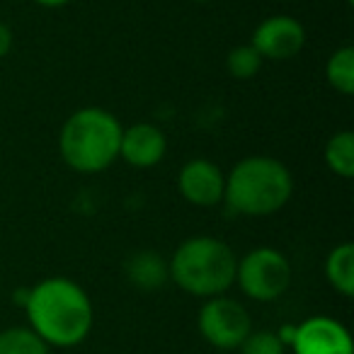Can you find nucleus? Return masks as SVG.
Instances as JSON below:
<instances>
[{
    "instance_id": "f257e3e1",
    "label": "nucleus",
    "mask_w": 354,
    "mask_h": 354,
    "mask_svg": "<svg viewBox=\"0 0 354 354\" xmlns=\"http://www.w3.org/2000/svg\"><path fill=\"white\" fill-rule=\"evenodd\" d=\"M30 330L49 347L71 349L88 339L95 323L93 301L78 281L68 277H46L27 296Z\"/></svg>"
},
{
    "instance_id": "f03ea898",
    "label": "nucleus",
    "mask_w": 354,
    "mask_h": 354,
    "mask_svg": "<svg viewBox=\"0 0 354 354\" xmlns=\"http://www.w3.org/2000/svg\"><path fill=\"white\" fill-rule=\"evenodd\" d=\"M294 177L281 160L270 156H248L226 175L223 202L241 216H272L289 204Z\"/></svg>"
},
{
    "instance_id": "7ed1b4c3",
    "label": "nucleus",
    "mask_w": 354,
    "mask_h": 354,
    "mask_svg": "<svg viewBox=\"0 0 354 354\" xmlns=\"http://www.w3.org/2000/svg\"><path fill=\"white\" fill-rule=\"evenodd\" d=\"M238 257L228 243L214 236L183 241L167 260L170 281L197 299L223 296L236 284Z\"/></svg>"
},
{
    "instance_id": "20e7f679",
    "label": "nucleus",
    "mask_w": 354,
    "mask_h": 354,
    "mask_svg": "<svg viewBox=\"0 0 354 354\" xmlns=\"http://www.w3.org/2000/svg\"><path fill=\"white\" fill-rule=\"evenodd\" d=\"M124 127L112 112L102 107L75 109L59 133L61 160L75 172L95 175L119 158Z\"/></svg>"
},
{
    "instance_id": "39448f33",
    "label": "nucleus",
    "mask_w": 354,
    "mask_h": 354,
    "mask_svg": "<svg viewBox=\"0 0 354 354\" xmlns=\"http://www.w3.org/2000/svg\"><path fill=\"white\" fill-rule=\"evenodd\" d=\"M236 284L248 299L270 304L281 299L291 286V262L274 248H255L238 260Z\"/></svg>"
},
{
    "instance_id": "423d86ee",
    "label": "nucleus",
    "mask_w": 354,
    "mask_h": 354,
    "mask_svg": "<svg viewBox=\"0 0 354 354\" xmlns=\"http://www.w3.org/2000/svg\"><path fill=\"white\" fill-rule=\"evenodd\" d=\"M197 328L204 342H209L214 349L231 352L241 347L243 339L250 335L252 320L241 301L223 294L204 301L197 315Z\"/></svg>"
},
{
    "instance_id": "0eeeda50",
    "label": "nucleus",
    "mask_w": 354,
    "mask_h": 354,
    "mask_svg": "<svg viewBox=\"0 0 354 354\" xmlns=\"http://www.w3.org/2000/svg\"><path fill=\"white\" fill-rule=\"evenodd\" d=\"M250 44L262 61H289L306 46V30L296 17L272 15L255 27Z\"/></svg>"
},
{
    "instance_id": "6e6552de",
    "label": "nucleus",
    "mask_w": 354,
    "mask_h": 354,
    "mask_svg": "<svg viewBox=\"0 0 354 354\" xmlns=\"http://www.w3.org/2000/svg\"><path fill=\"white\" fill-rule=\"evenodd\" d=\"M294 354H354L352 335L339 320L330 315H310L296 323L291 342Z\"/></svg>"
},
{
    "instance_id": "1a4fd4ad",
    "label": "nucleus",
    "mask_w": 354,
    "mask_h": 354,
    "mask_svg": "<svg viewBox=\"0 0 354 354\" xmlns=\"http://www.w3.org/2000/svg\"><path fill=\"white\" fill-rule=\"evenodd\" d=\"M226 175L216 162L207 158H192L183 165L177 175V189L194 207H216L223 202Z\"/></svg>"
},
{
    "instance_id": "9d476101",
    "label": "nucleus",
    "mask_w": 354,
    "mask_h": 354,
    "mask_svg": "<svg viewBox=\"0 0 354 354\" xmlns=\"http://www.w3.org/2000/svg\"><path fill=\"white\" fill-rule=\"evenodd\" d=\"M167 138L160 127L148 122L131 124L122 131V146L119 158L129 162L131 167H153L165 158Z\"/></svg>"
},
{
    "instance_id": "9b49d317",
    "label": "nucleus",
    "mask_w": 354,
    "mask_h": 354,
    "mask_svg": "<svg viewBox=\"0 0 354 354\" xmlns=\"http://www.w3.org/2000/svg\"><path fill=\"white\" fill-rule=\"evenodd\" d=\"M124 274L129 284H133L141 291H156L170 281L167 260L153 250H138L124 262Z\"/></svg>"
},
{
    "instance_id": "f8f14e48",
    "label": "nucleus",
    "mask_w": 354,
    "mask_h": 354,
    "mask_svg": "<svg viewBox=\"0 0 354 354\" xmlns=\"http://www.w3.org/2000/svg\"><path fill=\"white\" fill-rule=\"evenodd\" d=\"M325 279L344 299L354 296V245L339 243L325 257Z\"/></svg>"
},
{
    "instance_id": "ddd939ff",
    "label": "nucleus",
    "mask_w": 354,
    "mask_h": 354,
    "mask_svg": "<svg viewBox=\"0 0 354 354\" xmlns=\"http://www.w3.org/2000/svg\"><path fill=\"white\" fill-rule=\"evenodd\" d=\"M325 165L330 172H335L342 180L354 177V133L352 131H337L325 143Z\"/></svg>"
},
{
    "instance_id": "4468645a",
    "label": "nucleus",
    "mask_w": 354,
    "mask_h": 354,
    "mask_svg": "<svg viewBox=\"0 0 354 354\" xmlns=\"http://www.w3.org/2000/svg\"><path fill=\"white\" fill-rule=\"evenodd\" d=\"M325 80L339 95L354 93V46H339L325 64Z\"/></svg>"
},
{
    "instance_id": "2eb2a0df",
    "label": "nucleus",
    "mask_w": 354,
    "mask_h": 354,
    "mask_svg": "<svg viewBox=\"0 0 354 354\" xmlns=\"http://www.w3.org/2000/svg\"><path fill=\"white\" fill-rule=\"evenodd\" d=\"M0 354H49V344L30 328L0 330Z\"/></svg>"
},
{
    "instance_id": "dca6fc26",
    "label": "nucleus",
    "mask_w": 354,
    "mask_h": 354,
    "mask_svg": "<svg viewBox=\"0 0 354 354\" xmlns=\"http://www.w3.org/2000/svg\"><path fill=\"white\" fill-rule=\"evenodd\" d=\"M262 56L252 49V44H241V46H233L226 56V68L228 75L236 80H250L260 73L262 68Z\"/></svg>"
},
{
    "instance_id": "f3484780",
    "label": "nucleus",
    "mask_w": 354,
    "mask_h": 354,
    "mask_svg": "<svg viewBox=\"0 0 354 354\" xmlns=\"http://www.w3.org/2000/svg\"><path fill=\"white\" fill-rule=\"evenodd\" d=\"M238 349L241 354H286V347L279 342L274 330H250Z\"/></svg>"
},
{
    "instance_id": "a211bd4d",
    "label": "nucleus",
    "mask_w": 354,
    "mask_h": 354,
    "mask_svg": "<svg viewBox=\"0 0 354 354\" xmlns=\"http://www.w3.org/2000/svg\"><path fill=\"white\" fill-rule=\"evenodd\" d=\"M12 49V30L6 25V22H0V59H6Z\"/></svg>"
},
{
    "instance_id": "6ab92c4d",
    "label": "nucleus",
    "mask_w": 354,
    "mask_h": 354,
    "mask_svg": "<svg viewBox=\"0 0 354 354\" xmlns=\"http://www.w3.org/2000/svg\"><path fill=\"white\" fill-rule=\"evenodd\" d=\"M277 333V337H279V342L284 344L286 349L291 347V342H294V335H296V323H284V325H279V328L274 330Z\"/></svg>"
},
{
    "instance_id": "aec40b11",
    "label": "nucleus",
    "mask_w": 354,
    "mask_h": 354,
    "mask_svg": "<svg viewBox=\"0 0 354 354\" xmlns=\"http://www.w3.org/2000/svg\"><path fill=\"white\" fill-rule=\"evenodd\" d=\"M35 3L41 8H64V6H68L71 0H35Z\"/></svg>"
},
{
    "instance_id": "412c9836",
    "label": "nucleus",
    "mask_w": 354,
    "mask_h": 354,
    "mask_svg": "<svg viewBox=\"0 0 354 354\" xmlns=\"http://www.w3.org/2000/svg\"><path fill=\"white\" fill-rule=\"evenodd\" d=\"M189 3H212V0H189Z\"/></svg>"
},
{
    "instance_id": "4be33fe9",
    "label": "nucleus",
    "mask_w": 354,
    "mask_h": 354,
    "mask_svg": "<svg viewBox=\"0 0 354 354\" xmlns=\"http://www.w3.org/2000/svg\"><path fill=\"white\" fill-rule=\"evenodd\" d=\"M347 3H349V6H352V3H354V0H347Z\"/></svg>"
},
{
    "instance_id": "5701e85b",
    "label": "nucleus",
    "mask_w": 354,
    "mask_h": 354,
    "mask_svg": "<svg viewBox=\"0 0 354 354\" xmlns=\"http://www.w3.org/2000/svg\"><path fill=\"white\" fill-rule=\"evenodd\" d=\"M284 3H291V0H284Z\"/></svg>"
}]
</instances>
